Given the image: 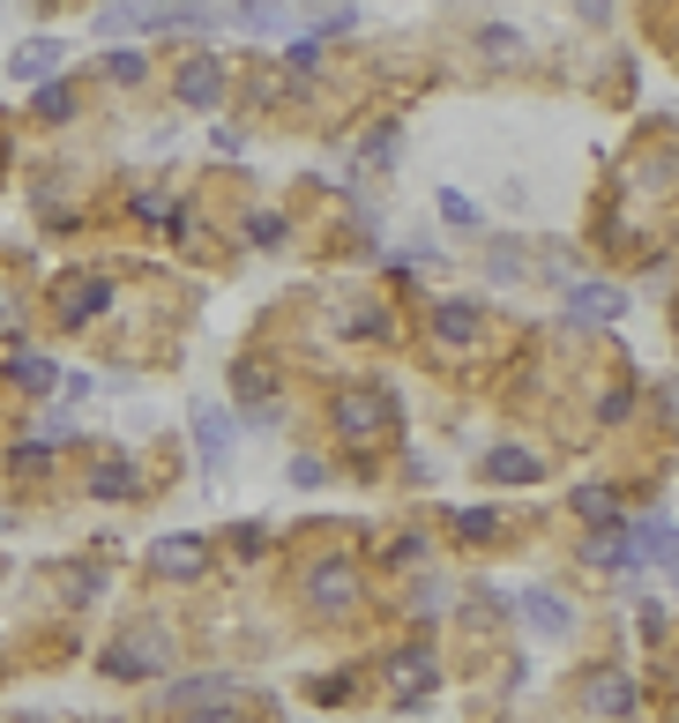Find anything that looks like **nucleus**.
Returning a JSON list of instances; mask_svg holds the SVG:
<instances>
[{
	"label": "nucleus",
	"mask_w": 679,
	"mask_h": 723,
	"mask_svg": "<svg viewBox=\"0 0 679 723\" xmlns=\"http://www.w3.org/2000/svg\"><path fill=\"white\" fill-rule=\"evenodd\" d=\"M217 98H225V60H187V68H179V105L209 112Z\"/></svg>",
	"instance_id": "obj_1"
},
{
	"label": "nucleus",
	"mask_w": 679,
	"mask_h": 723,
	"mask_svg": "<svg viewBox=\"0 0 679 723\" xmlns=\"http://www.w3.org/2000/svg\"><path fill=\"white\" fill-rule=\"evenodd\" d=\"M8 76L16 82H52L60 76V38H23L16 60H8Z\"/></svg>",
	"instance_id": "obj_2"
},
{
	"label": "nucleus",
	"mask_w": 679,
	"mask_h": 723,
	"mask_svg": "<svg viewBox=\"0 0 679 723\" xmlns=\"http://www.w3.org/2000/svg\"><path fill=\"white\" fill-rule=\"evenodd\" d=\"M195 448H201V463H209V471L232 455V418H225V410H195Z\"/></svg>",
	"instance_id": "obj_3"
},
{
	"label": "nucleus",
	"mask_w": 679,
	"mask_h": 723,
	"mask_svg": "<svg viewBox=\"0 0 679 723\" xmlns=\"http://www.w3.org/2000/svg\"><path fill=\"white\" fill-rule=\"evenodd\" d=\"M620 291H612V284H582L575 299H568V314H575V321H620Z\"/></svg>",
	"instance_id": "obj_4"
},
{
	"label": "nucleus",
	"mask_w": 679,
	"mask_h": 723,
	"mask_svg": "<svg viewBox=\"0 0 679 723\" xmlns=\"http://www.w3.org/2000/svg\"><path fill=\"white\" fill-rule=\"evenodd\" d=\"M157 664H165V656H157L150 642H120V648H105V672H112V679H150Z\"/></svg>",
	"instance_id": "obj_5"
},
{
	"label": "nucleus",
	"mask_w": 679,
	"mask_h": 723,
	"mask_svg": "<svg viewBox=\"0 0 679 723\" xmlns=\"http://www.w3.org/2000/svg\"><path fill=\"white\" fill-rule=\"evenodd\" d=\"M590 709H598V716H634V686L620 672H598L590 679Z\"/></svg>",
	"instance_id": "obj_6"
},
{
	"label": "nucleus",
	"mask_w": 679,
	"mask_h": 723,
	"mask_svg": "<svg viewBox=\"0 0 679 723\" xmlns=\"http://www.w3.org/2000/svg\"><path fill=\"white\" fill-rule=\"evenodd\" d=\"M485 477H493V485H530V477H538V455H523V448H493V455H485Z\"/></svg>",
	"instance_id": "obj_7"
},
{
	"label": "nucleus",
	"mask_w": 679,
	"mask_h": 723,
	"mask_svg": "<svg viewBox=\"0 0 679 723\" xmlns=\"http://www.w3.org/2000/svg\"><path fill=\"white\" fill-rule=\"evenodd\" d=\"M201 559H209V552H201L195 537H165V545H157V574H201Z\"/></svg>",
	"instance_id": "obj_8"
},
{
	"label": "nucleus",
	"mask_w": 679,
	"mask_h": 723,
	"mask_svg": "<svg viewBox=\"0 0 679 723\" xmlns=\"http://www.w3.org/2000/svg\"><path fill=\"white\" fill-rule=\"evenodd\" d=\"M523 620L538 626V634H568V604H553L545 590H523Z\"/></svg>",
	"instance_id": "obj_9"
},
{
	"label": "nucleus",
	"mask_w": 679,
	"mask_h": 723,
	"mask_svg": "<svg viewBox=\"0 0 679 723\" xmlns=\"http://www.w3.org/2000/svg\"><path fill=\"white\" fill-rule=\"evenodd\" d=\"M433 328H441V336H449V344H471V336H479V306H441V314H433Z\"/></svg>",
	"instance_id": "obj_10"
},
{
	"label": "nucleus",
	"mask_w": 679,
	"mask_h": 723,
	"mask_svg": "<svg viewBox=\"0 0 679 723\" xmlns=\"http://www.w3.org/2000/svg\"><path fill=\"white\" fill-rule=\"evenodd\" d=\"M38 120H76V90L52 76V82H38Z\"/></svg>",
	"instance_id": "obj_11"
},
{
	"label": "nucleus",
	"mask_w": 679,
	"mask_h": 723,
	"mask_svg": "<svg viewBox=\"0 0 679 723\" xmlns=\"http://www.w3.org/2000/svg\"><path fill=\"white\" fill-rule=\"evenodd\" d=\"M105 306V284H68V299H60V321H90Z\"/></svg>",
	"instance_id": "obj_12"
},
{
	"label": "nucleus",
	"mask_w": 679,
	"mask_h": 723,
	"mask_svg": "<svg viewBox=\"0 0 679 723\" xmlns=\"http://www.w3.org/2000/svg\"><path fill=\"white\" fill-rule=\"evenodd\" d=\"M352 590H358L352 567H322V574H314V597H322V604H352Z\"/></svg>",
	"instance_id": "obj_13"
},
{
	"label": "nucleus",
	"mask_w": 679,
	"mask_h": 723,
	"mask_svg": "<svg viewBox=\"0 0 679 723\" xmlns=\"http://www.w3.org/2000/svg\"><path fill=\"white\" fill-rule=\"evenodd\" d=\"M105 493L127 499V493H135V471H127V463H105V471H98V499H105Z\"/></svg>",
	"instance_id": "obj_14"
},
{
	"label": "nucleus",
	"mask_w": 679,
	"mask_h": 723,
	"mask_svg": "<svg viewBox=\"0 0 679 723\" xmlns=\"http://www.w3.org/2000/svg\"><path fill=\"white\" fill-rule=\"evenodd\" d=\"M16 380H23V388H52V358H16Z\"/></svg>",
	"instance_id": "obj_15"
},
{
	"label": "nucleus",
	"mask_w": 679,
	"mask_h": 723,
	"mask_svg": "<svg viewBox=\"0 0 679 723\" xmlns=\"http://www.w3.org/2000/svg\"><path fill=\"white\" fill-rule=\"evenodd\" d=\"M239 23H247V30H277L284 16L269 8V0H239Z\"/></svg>",
	"instance_id": "obj_16"
},
{
	"label": "nucleus",
	"mask_w": 679,
	"mask_h": 723,
	"mask_svg": "<svg viewBox=\"0 0 679 723\" xmlns=\"http://www.w3.org/2000/svg\"><path fill=\"white\" fill-rule=\"evenodd\" d=\"M455 529H463V537H493L501 523H493V507H471V515H455Z\"/></svg>",
	"instance_id": "obj_17"
},
{
	"label": "nucleus",
	"mask_w": 679,
	"mask_h": 723,
	"mask_svg": "<svg viewBox=\"0 0 679 723\" xmlns=\"http://www.w3.org/2000/svg\"><path fill=\"white\" fill-rule=\"evenodd\" d=\"M441 217H449V225H479V201H463V195H441Z\"/></svg>",
	"instance_id": "obj_18"
},
{
	"label": "nucleus",
	"mask_w": 679,
	"mask_h": 723,
	"mask_svg": "<svg viewBox=\"0 0 679 723\" xmlns=\"http://www.w3.org/2000/svg\"><path fill=\"white\" fill-rule=\"evenodd\" d=\"M284 60H292V68H299V76H314V68H322V46H314V38H299V46L284 52Z\"/></svg>",
	"instance_id": "obj_19"
},
{
	"label": "nucleus",
	"mask_w": 679,
	"mask_h": 723,
	"mask_svg": "<svg viewBox=\"0 0 679 723\" xmlns=\"http://www.w3.org/2000/svg\"><path fill=\"white\" fill-rule=\"evenodd\" d=\"M344 425H352V433H374V403L352 396V403H344Z\"/></svg>",
	"instance_id": "obj_20"
},
{
	"label": "nucleus",
	"mask_w": 679,
	"mask_h": 723,
	"mask_svg": "<svg viewBox=\"0 0 679 723\" xmlns=\"http://www.w3.org/2000/svg\"><path fill=\"white\" fill-rule=\"evenodd\" d=\"M112 76H120V82H142V52H112Z\"/></svg>",
	"instance_id": "obj_21"
},
{
	"label": "nucleus",
	"mask_w": 679,
	"mask_h": 723,
	"mask_svg": "<svg viewBox=\"0 0 679 723\" xmlns=\"http://www.w3.org/2000/svg\"><path fill=\"white\" fill-rule=\"evenodd\" d=\"M247 231H254V239H262V247H277V231H284V225H277V217H269V209H262V217H247Z\"/></svg>",
	"instance_id": "obj_22"
},
{
	"label": "nucleus",
	"mask_w": 679,
	"mask_h": 723,
	"mask_svg": "<svg viewBox=\"0 0 679 723\" xmlns=\"http://www.w3.org/2000/svg\"><path fill=\"white\" fill-rule=\"evenodd\" d=\"M582 8H590V16H604V8H612V0H582Z\"/></svg>",
	"instance_id": "obj_23"
},
{
	"label": "nucleus",
	"mask_w": 679,
	"mask_h": 723,
	"mask_svg": "<svg viewBox=\"0 0 679 723\" xmlns=\"http://www.w3.org/2000/svg\"><path fill=\"white\" fill-rule=\"evenodd\" d=\"M0 529H8V523H0Z\"/></svg>",
	"instance_id": "obj_24"
}]
</instances>
